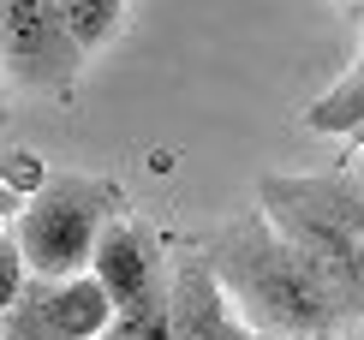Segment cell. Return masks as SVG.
<instances>
[{"label":"cell","mask_w":364,"mask_h":340,"mask_svg":"<svg viewBox=\"0 0 364 340\" xmlns=\"http://www.w3.org/2000/svg\"><path fill=\"white\" fill-rule=\"evenodd\" d=\"M102 340H173V334H168V299L144 304V311H119L114 329L102 334Z\"/></svg>","instance_id":"30bf717a"},{"label":"cell","mask_w":364,"mask_h":340,"mask_svg":"<svg viewBox=\"0 0 364 340\" xmlns=\"http://www.w3.org/2000/svg\"><path fill=\"white\" fill-rule=\"evenodd\" d=\"M90 275L102 281V292L114 299V311H144V304L168 299V269H161L156 239L144 233L138 221H108L96 257H90Z\"/></svg>","instance_id":"5b68a950"},{"label":"cell","mask_w":364,"mask_h":340,"mask_svg":"<svg viewBox=\"0 0 364 340\" xmlns=\"http://www.w3.org/2000/svg\"><path fill=\"white\" fill-rule=\"evenodd\" d=\"M203 262L215 269V281L233 304V317L257 334H335L358 329L323 292V281L305 269V257L281 239V227L263 209L233 215L227 227L203 239Z\"/></svg>","instance_id":"6da1fadb"},{"label":"cell","mask_w":364,"mask_h":340,"mask_svg":"<svg viewBox=\"0 0 364 340\" xmlns=\"http://www.w3.org/2000/svg\"><path fill=\"white\" fill-rule=\"evenodd\" d=\"M227 340H263V334H257V329H245V322H233V334H227Z\"/></svg>","instance_id":"9a60e30c"},{"label":"cell","mask_w":364,"mask_h":340,"mask_svg":"<svg viewBox=\"0 0 364 340\" xmlns=\"http://www.w3.org/2000/svg\"><path fill=\"white\" fill-rule=\"evenodd\" d=\"M263 340H364L358 329H335V334H263Z\"/></svg>","instance_id":"4fadbf2b"},{"label":"cell","mask_w":364,"mask_h":340,"mask_svg":"<svg viewBox=\"0 0 364 340\" xmlns=\"http://www.w3.org/2000/svg\"><path fill=\"white\" fill-rule=\"evenodd\" d=\"M364 119V12H358V60L341 72L335 84L323 90L311 107H305V132H323V137H353Z\"/></svg>","instance_id":"ba28073f"},{"label":"cell","mask_w":364,"mask_h":340,"mask_svg":"<svg viewBox=\"0 0 364 340\" xmlns=\"http://www.w3.org/2000/svg\"><path fill=\"white\" fill-rule=\"evenodd\" d=\"M24 287H30L24 251H18V239H12V233H0V317H6L12 304L24 299Z\"/></svg>","instance_id":"7c38bea8"},{"label":"cell","mask_w":364,"mask_h":340,"mask_svg":"<svg viewBox=\"0 0 364 340\" xmlns=\"http://www.w3.org/2000/svg\"><path fill=\"white\" fill-rule=\"evenodd\" d=\"M358 12H364V6H353V18H358Z\"/></svg>","instance_id":"d6986e66"},{"label":"cell","mask_w":364,"mask_h":340,"mask_svg":"<svg viewBox=\"0 0 364 340\" xmlns=\"http://www.w3.org/2000/svg\"><path fill=\"white\" fill-rule=\"evenodd\" d=\"M18 209H24V197H12L6 185H0V227H6V221H18Z\"/></svg>","instance_id":"5bb4252c"},{"label":"cell","mask_w":364,"mask_h":340,"mask_svg":"<svg viewBox=\"0 0 364 340\" xmlns=\"http://www.w3.org/2000/svg\"><path fill=\"white\" fill-rule=\"evenodd\" d=\"M353 149H364V119H358V132H353Z\"/></svg>","instance_id":"2e32d148"},{"label":"cell","mask_w":364,"mask_h":340,"mask_svg":"<svg viewBox=\"0 0 364 340\" xmlns=\"http://www.w3.org/2000/svg\"><path fill=\"white\" fill-rule=\"evenodd\" d=\"M233 304L215 281V269L203 262V251L186 257L168 281V334L173 340H227L233 334Z\"/></svg>","instance_id":"8992f818"},{"label":"cell","mask_w":364,"mask_h":340,"mask_svg":"<svg viewBox=\"0 0 364 340\" xmlns=\"http://www.w3.org/2000/svg\"><path fill=\"white\" fill-rule=\"evenodd\" d=\"M108 221H119V185L90 179V174H54L18 209L12 239H18L24 269L36 281H72V275L90 269Z\"/></svg>","instance_id":"3957f363"},{"label":"cell","mask_w":364,"mask_h":340,"mask_svg":"<svg viewBox=\"0 0 364 340\" xmlns=\"http://www.w3.org/2000/svg\"><path fill=\"white\" fill-rule=\"evenodd\" d=\"M0 340H6V334H0Z\"/></svg>","instance_id":"ffe728a7"},{"label":"cell","mask_w":364,"mask_h":340,"mask_svg":"<svg viewBox=\"0 0 364 340\" xmlns=\"http://www.w3.org/2000/svg\"><path fill=\"white\" fill-rule=\"evenodd\" d=\"M48 179H54V174H48V167H42L36 156H30V149H12V156L0 161V185H6L12 197H36Z\"/></svg>","instance_id":"8fae6325"},{"label":"cell","mask_w":364,"mask_h":340,"mask_svg":"<svg viewBox=\"0 0 364 340\" xmlns=\"http://www.w3.org/2000/svg\"><path fill=\"white\" fill-rule=\"evenodd\" d=\"M0 72L30 96H72L84 42L72 36L60 0H0Z\"/></svg>","instance_id":"277c9868"},{"label":"cell","mask_w":364,"mask_h":340,"mask_svg":"<svg viewBox=\"0 0 364 340\" xmlns=\"http://www.w3.org/2000/svg\"><path fill=\"white\" fill-rule=\"evenodd\" d=\"M60 6H66V24L84 42V54H96L119 30V18H126V0H60Z\"/></svg>","instance_id":"9c48e42d"},{"label":"cell","mask_w":364,"mask_h":340,"mask_svg":"<svg viewBox=\"0 0 364 340\" xmlns=\"http://www.w3.org/2000/svg\"><path fill=\"white\" fill-rule=\"evenodd\" d=\"M341 6H364V0H341Z\"/></svg>","instance_id":"e0dca14e"},{"label":"cell","mask_w":364,"mask_h":340,"mask_svg":"<svg viewBox=\"0 0 364 340\" xmlns=\"http://www.w3.org/2000/svg\"><path fill=\"white\" fill-rule=\"evenodd\" d=\"M257 209L305 257L323 292L364 329V179L346 167L328 174H263Z\"/></svg>","instance_id":"7a4b0ae2"},{"label":"cell","mask_w":364,"mask_h":340,"mask_svg":"<svg viewBox=\"0 0 364 340\" xmlns=\"http://www.w3.org/2000/svg\"><path fill=\"white\" fill-rule=\"evenodd\" d=\"M0 90H6V72H0Z\"/></svg>","instance_id":"ac0fdd59"},{"label":"cell","mask_w":364,"mask_h":340,"mask_svg":"<svg viewBox=\"0 0 364 340\" xmlns=\"http://www.w3.org/2000/svg\"><path fill=\"white\" fill-rule=\"evenodd\" d=\"M30 299L42 304V317H48V329L60 334V340H102L114 329V299L102 292V281L96 275H72V281H36L30 275Z\"/></svg>","instance_id":"52a82bcc"}]
</instances>
